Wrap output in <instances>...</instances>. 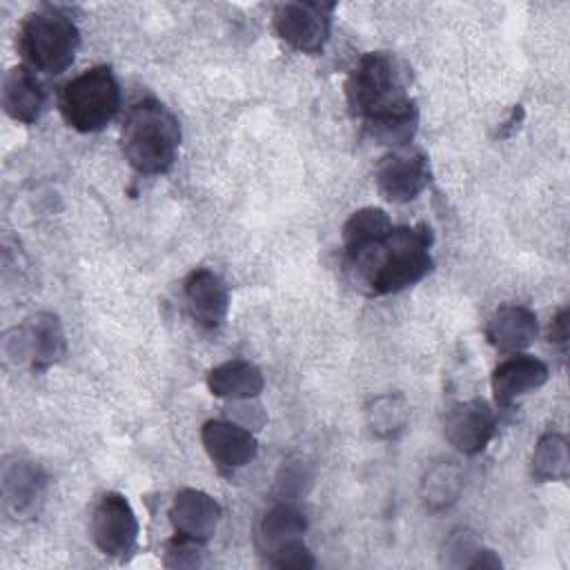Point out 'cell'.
Instances as JSON below:
<instances>
[{"mask_svg":"<svg viewBox=\"0 0 570 570\" xmlns=\"http://www.w3.org/2000/svg\"><path fill=\"white\" fill-rule=\"evenodd\" d=\"M432 229L428 225L392 227L379 243L347 256L345 267L370 296L396 294L416 285L432 269Z\"/></svg>","mask_w":570,"mask_h":570,"instance_id":"obj_1","label":"cell"},{"mask_svg":"<svg viewBox=\"0 0 570 570\" xmlns=\"http://www.w3.org/2000/svg\"><path fill=\"white\" fill-rule=\"evenodd\" d=\"M345 98L367 131L419 120L416 102L407 94V69L387 51L358 58L345 80Z\"/></svg>","mask_w":570,"mask_h":570,"instance_id":"obj_2","label":"cell"},{"mask_svg":"<svg viewBox=\"0 0 570 570\" xmlns=\"http://www.w3.org/2000/svg\"><path fill=\"white\" fill-rule=\"evenodd\" d=\"M120 147L138 174H165L180 147V125L163 102L145 98L129 109L120 129Z\"/></svg>","mask_w":570,"mask_h":570,"instance_id":"obj_3","label":"cell"},{"mask_svg":"<svg viewBox=\"0 0 570 570\" xmlns=\"http://www.w3.org/2000/svg\"><path fill=\"white\" fill-rule=\"evenodd\" d=\"M80 33L76 22L58 7H40L20 24L18 47L31 69L58 76L76 58Z\"/></svg>","mask_w":570,"mask_h":570,"instance_id":"obj_4","label":"cell"},{"mask_svg":"<svg viewBox=\"0 0 570 570\" xmlns=\"http://www.w3.org/2000/svg\"><path fill=\"white\" fill-rule=\"evenodd\" d=\"M58 105L65 122L76 131H100L120 109L118 80L107 65L91 67L62 87Z\"/></svg>","mask_w":570,"mask_h":570,"instance_id":"obj_5","label":"cell"},{"mask_svg":"<svg viewBox=\"0 0 570 570\" xmlns=\"http://www.w3.org/2000/svg\"><path fill=\"white\" fill-rule=\"evenodd\" d=\"M91 539L96 548L111 559L125 561L138 543V519L129 501L118 492L102 494L91 512Z\"/></svg>","mask_w":570,"mask_h":570,"instance_id":"obj_6","label":"cell"},{"mask_svg":"<svg viewBox=\"0 0 570 570\" xmlns=\"http://www.w3.org/2000/svg\"><path fill=\"white\" fill-rule=\"evenodd\" d=\"M332 11V2H283L274 9V29L292 49L321 53L330 40Z\"/></svg>","mask_w":570,"mask_h":570,"instance_id":"obj_7","label":"cell"},{"mask_svg":"<svg viewBox=\"0 0 570 570\" xmlns=\"http://www.w3.org/2000/svg\"><path fill=\"white\" fill-rule=\"evenodd\" d=\"M13 336L16 338L7 336V352L27 361L36 372L56 365L67 352L62 325L51 312L29 316L20 327L13 330Z\"/></svg>","mask_w":570,"mask_h":570,"instance_id":"obj_8","label":"cell"},{"mask_svg":"<svg viewBox=\"0 0 570 570\" xmlns=\"http://www.w3.org/2000/svg\"><path fill=\"white\" fill-rule=\"evenodd\" d=\"M379 194L390 203L414 200L430 183V167L421 151H392L374 174Z\"/></svg>","mask_w":570,"mask_h":570,"instance_id":"obj_9","label":"cell"},{"mask_svg":"<svg viewBox=\"0 0 570 570\" xmlns=\"http://www.w3.org/2000/svg\"><path fill=\"white\" fill-rule=\"evenodd\" d=\"M445 439L463 454H479L488 448L497 430L494 410L483 399L454 403L443 421Z\"/></svg>","mask_w":570,"mask_h":570,"instance_id":"obj_10","label":"cell"},{"mask_svg":"<svg viewBox=\"0 0 570 570\" xmlns=\"http://www.w3.org/2000/svg\"><path fill=\"white\" fill-rule=\"evenodd\" d=\"M200 441L209 459L227 470L247 465L258 452V441L252 430L225 419L207 421L200 430Z\"/></svg>","mask_w":570,"mask_h":570,"instance_id":"obj_11","label":"cell"},{"mask_svg":"<svg viewBox=\"0 0 570 570\" xmlns=\"http://www.w3.org/2000/svg\"><path fill=\"white\" fill-rule=\"evenodd\" d=\"M305 530L307 519L298 508L289 503H276L256 523L254 546L265 557V561L272 563L285 550L303 543Z\"/></svg>","mask_w":570,"mask_h":570,"instance_id":"obj_12","label":"cell"},{"mask_svg":"<svg viewBox=\"0 0 570 570\" xmlns=\"http://www.w3.org/2000/svg\"><path fill=\"white\" fill-rule=\"evenodd\" d=\"M185 301L189 316L205 330L220 327L229 312V289L212 269H194L185 278Z\"/></svg>","mask_w":570,"mask_h":570,"instance_id":"obj_13","label":"cell"},{"mask_svg":"<svg viewBox=\"0 0 570 570\" xmlns=\"http://www.w3.org/2000/svg\"><path fill=\"white\" fill-rule=\"evenodd\" d=\"M223 510L214 497L203 490L185 488L174 497L169 508V521L176 534L189 537L194 541H209L220 523Z\"/></svg>","mask_w":570,"mask_h":570,"instance_id":"obj_14","label":"cell"},{"mask_svg":"<svg viewBox=\"0 0 570 570\" xmlns=\"http://www.w3.org/2000/svg\"><path fill=\"white\" fill-rule=\"evenodd\" d=\"M548 365L541 358L530 354H512L494 367L490 379L497 405L508 407L519 396L539 390L548 381Z\"/></svg>","mask_w":570,"mask_h":570,"instance_id":"obj_15","label":"cell"},{"mask_svg":"<svg viewBox=\"0 0 570 570\" xmlns=\"http://www.w3.org/2000/svg\"><path fill=\"white\" fill-rule=\"evenodd\" d=\"M47 485V474L38 463L16 459L2 470V503L11 517H29L38 508Z\"/></svg>","mask_w":570,"mask_h":570,"instance_id":"obj_16","label":"cell"},{"mask_svg":"<svg viewBox=\"0 0 570 570\" xmlns=\"http://www.w3.org/2000/svg\"><path fill=\"white\" fill-rule=\"evenodd\" d=\"M537 332H539L537 314L530 307L514 305V303L497 307L485 327L488 343L499 352H512V354L525 350L537 338Z\"/></svg>","mask_w":570,"mask_h":570,"instance_id":"obj_17","label":"cell"},{"mask_svg":"<svg viewBox=\"0 0 570 570\" xmlns=\"http://www.w3.org/2000/svg\"><path fill=\"white\" fill-rule=\"evenodd\" d=\"M45 107V89L27 65L11 67L2 80V109L9 118L22 125L38 120Z\"/></svg>","mask_w":570,"mask_h":570,"instance_id":"obj_18","label":"cell"},{"mask_svg":"<svg viewBox=\"0 0 570 570\" xmlns=\"http://www.w3.org/2000/svg\"><path fill=\"white\" fill-rule=\"evenodd\" d=\"M265 379L263 372L245 361V358H232L209 370L207 374V387L214 396L227 399V401H243L254 399L263 392Z\"/></svg>","mask_w":570,"mask_h":570,"instance_id":"obj_19","label":"cell"},{"mask_svg":"<svg viewBox=\"0 0 570 570\" xmlns=\"http://www.w3.org/2000/svg\"><path fill=\"white\" fill-rule=\"evenodd\" d=\"M390 216L379 207H363L354 212L343 225V249L345 258L363 252L365 247L379 243L392 229Z\"/></svg>","mask_w":570,"mask_h":570,"instance_id":"obj_20","label":"cell"},{"mask_svg":"<svg viewBox=\"0 0 570 570\" xmlns=\"http://www.w3.org/2000/svg\"><path fill=\"white\" fill-rule=\"evenodd\" d=\"M570 472L568 441L559 432H546L532 452V476L537 481H566Z\"/></svg>","mask_w":570,"mask_h":570,"instance_id":"obj_21","label":"cell"},{"mask_svg":"<svg viewBox=\"0 0 570 570\" xmlns=\"http://www.w3.org/2000/svg\"><path fill=\"white\" fill-rule=\"evenodd\" d=\"M461 485L463 476L459 465H454L452 461H441L425 472L421 481V497L432 510H441L456 501Z\"/></svg>","mask_w":570,"mask_h":570,"instance_id":"obj_22","label":"cell"},{"mask_svg":"<svg viewBox=\"0 0 570 570\" xmlns=\"http://www.w3.org/2000/svg\"><path fill=\"white\" fill-rule=\"evenodd\" d=\"M407 423V403L401 394H381L367 407V425L376 436H394Z\"/></svg>","mask_w":570,"mask_h":570,"instance_id":"obj_23","label":"cell"},{"mask_svg":"<svg viewBox=\"0 0 570 570\" xmlns=\"http://www.w3.org/2000/svg\"><path fill=\"white\" fill-rule=\"evenodd\" d=\"M481 548H483V543L472 532L459 530L445 543L443 563L452 566V568H470Z\"/></svg>","mask_w":570,"mask_h":570,"instance_id":"obj_24","label":"cell"},{"mask_svg":"<svg viewBox=\"0 0 570 570\" xmlns=\"http://www.w3.org/2000/svg\"><path fill=\"white\" fill-rule=\"evenodd\" d=\"M200 548H203L200 541L176 534L165 548L163 563L167 568H194L200 563Z\"/></svg>","mask_w":570,"mask_h":570,"instance_id":"obj_25","label":"cell"},{"mask_svg":"<svg viewBox=\"0 0 570 570\" xmlns=\"http://www.w3.org/2000/svg\"><path fill=\"white\" fill-rule=\"evenodd\" d=\"M269 566L274 568H296V570H307V568H314L316 566V559L312 557L309 548L305 543H298L289 550H285L283 554H278Z\"/></svg>","mask_w":570,"mask_h":570,"instance_id":"obj_26","label":"cell"},{"mask_svg":"<svg viewBox=\"0 0 570 570\" xmlns=\"http://www.w3.org/2000/svg\"><path fill=\"white\" fill-rule=\"evenodd\" d=\"M548 336H550V343L566 347V343H568V309H561V312L554 316Z\"/></svg>","mask_w":570,"mask_h":570,"instance_id":"obj_27","label":"cell"}]
</instances>
